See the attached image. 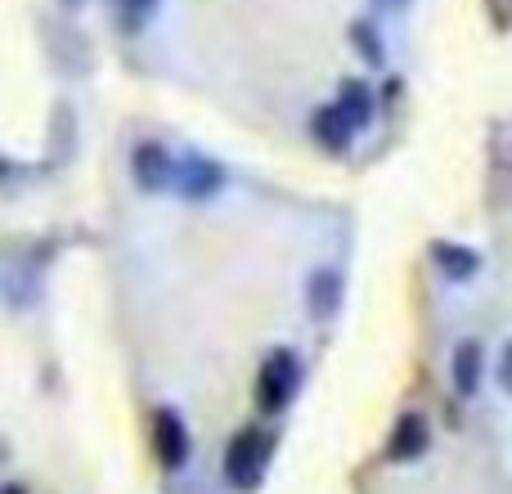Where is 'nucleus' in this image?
<instances>
[{"label": "nucleus", "mask_w": 512, "mask_h": 494, "mask_svg": "<svg viewBox=\"0 0 512 494\" xmlns=\"http://www.w3.org/2000/svg\"><path fill=\"white\" fill-rule=\"evenodd\" d=\"M270 450H274L270 432L243 427V432L230 441V450H225V481H230L234 490H256L265 477V463H270Z\"/></svg>", "instance_id": "1"}, {"label": "nucleus", "mask_w": 512, "mask_h": 494, "mask_svg": "<svg viewBox=\"0 0 512 494\" xmlns=\"http://www.w3.org/2000/svg\"><path fill=\"white\" fill-rule=\"evenodd\" d=\"M297 364L301 360L288 346H274V351L265 355L261 373H256V409H261V414H283V409H288L292 391H297V378H301Z\"/></svg>", "instance_id": "2"}, {"label": "nucleus", "mask_w": 512, "mask_h": 494, "mask_svg": "<svg viewBox=\"0 0 512 494\" xmlns=\"http://www.w3.org/2000/svg\"><path fill=\"white\" fill-rule=\"evenodd\" d=\"M153 454L167 472H180L189 463V427L176 409H158L153 414Z\"/></svg>", "instance_id": "3"}, {"label": "nucleus", "mask_w": 512, "mask_h": 494, "mask_svg": "<svg viewBox=\"0 0 512 494\" xmlns=\"http://www.w3.org/2000/svg\"><path fill=\"white\" fill-rule=\"evenodd\" d=\"M171 189H176L180 198H194V203H203V198H212V194H221V189H225V171L216 167L212 158H203V153H189L185 162H176Z\"/></svg>", "instance_id": "4"}, {"label": "nucleus", "mask_w": 512, "mask_h": 494, "mask_svg": "<svg viewBox=\"0 0 512 494\" xmlns=\"http://www.w3.org/2000/svg\"><path fill=\"white\" fill-rule=\"evenodd\" d=\"M131 171H135V185H140L144 194H162V189H171V176H176V158H171V153L162 149L158 140H144V144H135Z\"/></svg>", "instance_id": "5"}, {"label": "nucleus", "mask_w": 512, "mask_h": 494, "mask_svg": "<svg viewBox=\"0 0 512 494\" xmlns=\"http://www.w3.org/2000/svg\"><path fill=\"white\" fill-rule=\"evenodd\" d=\"M427 445H432V427H427L423 414H400L396 427H391L387 436V459L391 463H414L427 454Z\"/></svg>", "instance_id": "6"}, {"label": "nucleus", "mask_w": 512, "mask_h": 494, "mask_svg": "<svg viewBox=\"0 0 512 494\" xmlns=\"http://www.w3.org/2000/svg\"><path fill=\"white\" fill-rule=\"evenodd\" d=\"M310 135H315L328 153H346V149H351L355 126L346 122L337 104H324V108H315V117H310Z\"/></svg>", "instance_id": "7"}, {"label": "nucleus", "mask_w": 512, "mask_h": 494, "mask_svg": "<svg viewBox=\"0 0 512 494\" xmlns=\"http://www.w3.org/2000/svg\"><path fill=\"white\" fill-rule=\"evenodd\" d=\"M481 378H486V351H481V342L468 337V342L454 346V391L459 396H477Z\"/></svg>", "instance_id": "8"}, {"label": "nucleus", "mask_w": 512, "mask_h": 494, "mask_svg": "<svg viewBox=\"0 0 512 494\" xmlns=\"http://www.w3.org/2000/svg\"><path fill=\"white\" fill-rule=\"evenodd\" d=\"M337 301H342V274L337 270H315L306 283V306L315 319H333Z\"/></svg>", "instance_id": "9"}, {"label": "nucleus", "mask_w": 512, "mask_h": 494, "mask_svg": "<svg viewBox=\"0 0 512 494\" xmlns=\"http://www.w3.org/2000/svg\"><path fill=\"white\" fill-rule=\"evenodd\" d=\"M432 261H436V270L454 283L472 279V274L481 270V256L472 252V247H459V243H432Z\"/></svg>", "instance_id": "10"}, {"label": "nucleus", "mask_w": 512, "mask_h": 494, "mask_svg": "<svg viewBox=\"0 0 512 494\" xmlns=\"http://www.w3.org/2000/svg\"><path fill=\"white\" fill-rule=\"evenodd\" d=\"M337 108H342V117L351 126H369L373 122V90L364 86V81H346V86L337 90Z\"/></svg>", "instance_id": "11"}, {"label": "nucleus", "mask_w": 512, "mask_h": 494, "mask_svg": "<svg viewBox=\"0 0 512 494\" xmlns=\"http://www.w3.org/2000/svg\"><path fill=\"white\" fill-rule=\"evenodd\" d=\"M351 41H355V54L369 59L373 68H382V41H378V27L373 23H351Z\"/></svg>", "instance_id": "12"}, {"label": "nucleus", "mask_w": 512, "mask_h": 494, "mask_svg": "<svg viewBox=\"0 0 512 494\" xmlns=\"http://www.w3.org/2000/svg\"><path fill=\"white\" fill-rule=\"evenodd\" d=\"M117 5L126 9V18H144L153 5H158V0H117Z\"/></svg>", "instance_id": "13"}, {"label": "nucleus", "mask_w": 512, "mask_h": 494, "mask_svg": "<svg viewBox=\"0 0 512 494\" xmlns=\"http://www.w3.org/2000/svg\"><path fill=\"white\" fill-rule=\"evenodd\" d=\"M400 5H405V0H382V9H400Z\"/></svg>", "instance_id": "14"}, {"label": "nucleus", "mask_w": 512, "mask_h": 494, "mask_svg": "<svg viewBox=\"0 0 512 494\" xmlns=\"http://www.w3.org/2000/svg\"><path fill=\"white\" fill-rule=\"evenodd\" d=\"M0 494H27L23 486H5V490H0Z\"/></svg>", "instance_id": "15"}, {"label": "nucleus", "mask_w": 512, "mask_h": 494, "mask_svg": "<svg viewBox=\"0 0 512 494\" xmlns=\"http://www.w3.org/2000/svg\"><path fill=\"white\" fill-rule=\"evenodd\" d=\"M63 5H68V9H72V5H81V0H63Z\"/></svg>", "instance_id": "16"}]
</instances>
